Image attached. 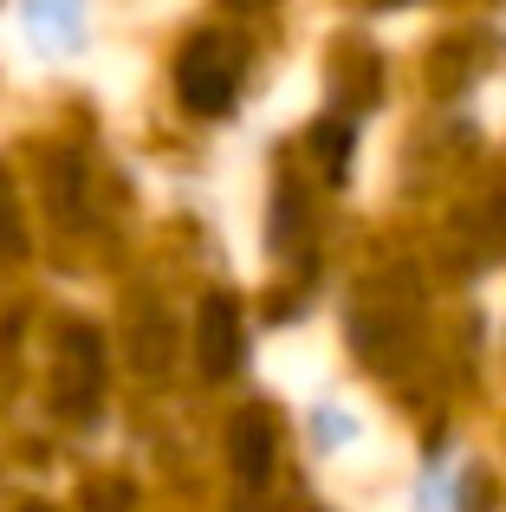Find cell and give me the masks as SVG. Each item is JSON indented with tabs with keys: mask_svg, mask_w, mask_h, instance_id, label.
<instances>
[{
	"mask_svg": "<svg viewBox=\"0 0 506 512\" xmlns=\"http://www.w3.org/2000/svg\"><path fill=\"white\" fill-rule=\"evenodd\" d=\"M241 305L228 299V292H208L202 299V312H195V357H202V376H234L241 370Z\"/></svg>",
	"mask_w": 506,
	"mask_h": 512,
	"instance_id": "3",
	"label": "cell"
},
{
	"mask_svg": "<svg viewBox=\"0 0 506 512\" xmlns=\"http://www.w3.org/2000/svg\"><path fill=\"white\" fill-rule=\"evenodd\" d=\"M228 461H234V474H241L247 487H266V480H273L279 428H273V415H266V409H241L228 422Z\"/></svg>",
	"mask_w": 506,
	"mask_h": 512,
	"instance_id": "4",
	"label": "cell"
},
{
	"mask_svg": "<svg viewBox=\"0 0 506 512\" xmlns=\"http://www.w3.org/2000/svg\"><path fill=\"white\" fill-rule=\"evenodd\" d=\"M104 396V338L91 325H65L59 331V370H52V402L72 422H91Z\"/></svg>",
	"mask_w": 506,
	"mask_h": 512,
	"instance_id": "2",
	"label": "cell"
},
{
	"mask_svg": "<svg viewBox=\"0 0 506 512\" xmlns=\"http://www.w3.org/2000/svg\"><path fill=\"white\" fill-rule=\"evenodd\" d=\"M26 253V221H20V201H13V188L0 182V266L20 260Z\"/></svg>",
	"mask_w": 506,
	"mask_h": 512,
	"instance_id": "5",
	"label": "cell"
},
{
	"mask_svg": "<svg viewBox=\"0 0 506 512\" xmlns=\"http://www.w3.org/2000/svg\"><path fill=\"white\" fill-rule=\"evenodd\" d=\"M312 143H318V156H325V169L344 175V163H351V130H344V124H318Z\"/></svg>",
	"mask_w": 506,
	"mask_h": 512,
	"instance_id": "7",
	"label": "cell"
},
{
	"mask_svg": "<svg viewBox=\"0 0 506 512\" xmlns=\"http://www.w3.org/2000/svg\"><path fill=\"white\" fill-rule=\"evenodd\" d=\"M241 65H247L241 39H228V33H195L189 46H182V59H176L182 104H189L195 117H221L234 104V91H241Z\"/></svg>",
	"mask_w": 506,
	"mask_h": 512,
	"instance_id": "1",
	"label": "cell"
},
{
	"mask_svg": "<svg viewBox=\"0 0 506 512\" xmlns=\"http://www.w3.org/2000/svg\"><path fill=\"white\" fill-rule=\"evenodd\" d=\"M85 506L91 512H137V487H130V480H91Z\"/></svg>",
	"mask_w": 506,
	"mask_h": 512,
	"instance_id": "6",
	"label": "cell"
}]
</instances>
